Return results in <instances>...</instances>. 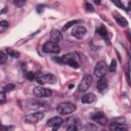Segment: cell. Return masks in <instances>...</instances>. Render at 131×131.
I'll list each match as a JSON object with an SVG mask.
<instances>
[{
  "label": "cell",
  "mask_w": 131,
  "mask_h": 131,
  "mask_svg": "<svg viewBox=\"0 0 131 131\" xmlns=\"http://www.w3.org/2000/svg\"><path fill=\"white\" fill-rule=\"evenodd\" d=\"M35 80L40 85L53 84V83L56 82V77L53 74H50V73H38L36 75V79Z\"/></svg>",
  "instance_id": "cell-1"
},
{
  "label": "cell",
  "mask_w": 131,
  "mask_h": 131,
  "mask_svg": "<svg viewBox=\"0 0 131 131\" xmlns=\"http://www.w3.org/2000/svg\"><path fill=\"white\" fill-rule=\"evenodd\" d=\"M54 60H56L60 63H67L74 69H79V63L76 60V54L75 53H68V54H66L59 58H54Z\"/></svg>",
  "instance_id": "cell-2"
},
{
  "label": "cell",
  "mask_w": 131,
  "mask_h": 131,
  "mask_svg": "<svg viewBox=\"0 0 131 131\" xmlns=\"http://www.w3.org/2000/svg\"><path fill=\"white\" fill-rule=\"evenodd\" d=\"M76 105L72 102H60L56 106V111L60 115H69L76 111Z\"/></svg>",
  "instance_id": "cell-3"
},
{
  "label": "cell",
  "mask_w": 131,
  "mask_h": 131,
  "mask_svg": "<svg viewBox=\"0 0 131 131\" xmlns=\"http://www.w3.org/2000/svg\"><path fill=\"white\" fill-rule=\"evenodd\" d=\"M107 70H108V68H107V66H106V63L104 61H102V60L98 61L96 63V66H95V69H94V75L99 79L103 78L105 76Z\"/></svg>",
  "instance_id": "cell-4"
},
{
  "label": "cell",
  "mask_w": 131,
  "mask_h": 131,
  "mask_svg": "<svg viewBox=\"0 0 131 131\" xmlns=\"http://www.w3.org/2000/svg\"><path fill=\"white\" fill-rule=\"evenodd\" d=\"M91 84H92V76L86 74L83 77V79L81 80V82H80V84L78 86V90L80 92H84V91H86V90L89 89V87L91 86Z\"/></svg>",
  "instance_id": "cell-5"
},
{
  "label": "cell",
  "mask_w": 131,
  "mask_h": 131,
  "mask_svg": "<svg viewBox=\"0 0 131 131\" xmlns=\"http://www.w3.org/2000/svg\"><path fill=\"white\" fill-rule=\"evenodd\" d=\"M33 93L35 96L39 97V98H43V97H49L52 95V91L50 89H47L45 87H42V86H37L34 88L33 90Z\"/></svg>",
  "instance_id": "cell-6"
},
{
  "label": "cell",
  "mask_w": 131,
  "mask_h": 131,
  "mask_svg": "<svg viewBox=\"0 0 131 131\" xmlns=\"http://www.w3.org/2000/svg\"><path fill=\"white\" fill-rule=\"evenodd\" d=\"M43 51L46 53H58L60 51L59 46L57 45V43H54L52 41H47L43 47H42Z\"/></svg>",
  "instance_id": "cell-7"
},
{
  "label": "cell",
  "mask_w": 131,
  "mask_h": 131,
  "mask_svg": "<svg viewBox=\"0 0 131 131\" xmlns=\"http://www.w3.org/2000/svg\"><path fill=\"white\" fill-rule=\"evenodd\" d=\"M44 118V113L42 112H37V113H33V114H29L25 117V121L27 123L30 124H35L37 122H39L40 120H42Z\"/></svg>",
  "instance_id": "cell-8"
},
{
  "label": "cell",
  "mask_w": 131,
  "mask_h": 131,
  "mask_svg": "<svg viewBox=\"0 0 131 131\" xmlns=\"http://www.w3.org/2000/svg\"><path fill=\"white\" fill-rule=\"evenodd\" d=\"M86 32H87V30H86L85 27H83V26H75L73 28V30H72V35L77 39H82L85 36Z\"/></svg>",
  "instance_id": "cell-9"
},
{
  "label": "cell",
  "mask_w": 131,
  "mask_h": 131,
  "mask_svg": "<svg viewBox=\"0 0 131 131\" xmlns=\"http://www.w3.org/2000/svg\"><path fill=\"white\" fill-rule=\"evenodd\" d=\"M62 123H63V121H62V119L60 117H53V118H51V119H49L47 121V126L53 127L52 131H56L61 126Z\"/></svg>",
  "instance_id": "cell-10"
},
{
  "label": "cell",
  "mask_w": 131,
  "mask_h": 131,
  "mask_svg": "<svg viewBox=\"0 0 131 131\" xmlns=\"http://www.w3.org/2000/svg\"><path fill=\"white\" fill-rule=\"evenodd\" d=\"M92 120L96 123H98L99 125H105L107 123V118L105 117V115L102 112H98L92 115Z\"/></svg>",
  "instance_id": "cell-11"
},
{
  "label": "cell",
  "mask_w": 131,
  "mask_h": 131,
  "mask_svg": "<svg viewBox=\"0 0 131 131\" xmlns=\"http://www.w3.org/2000/svg\"><path fill=\"white\" fill-rule=\"evenodd\" d=\"M24 103H25V105H26L28 108H33V110L39 108V107H41V106L44 104L43 102L38 101V100H35V99H29V100H26Z\"/></svg>",
  "instance_id": "cell-12"
},
{
  "label": "cell",
  "mask_w": 131,
  "mask_h": 131,
  "mask_svg": "<svg viewBox=\"0 0 131 131\" xmlns=\"http://www.w3.org/2000/svg\"><path fill=\"white\" fill-rule=\"evenodd\" d=\"M107 86H108L107 80L104 77L103 78H100L98 80V82H97V89H98V91L100 93H104L106 91V89H107Z\"/></svg>",
  "instance_id": "cell-13"
},
{
  "label": "cell",
  "mask_w": 131,
  "mask_h": 131,
  "mask_svg": "<svg viewBox=\"0 0 131 131\" xmlns=\"http://www.w3.org/2000/svg\"><path fill=\"white\" fill-rule=\"evenodd\" d=\"M113 15H114V18H115V20L117 21V24H118L119 26H121V27H127L128 21H127V19H126L124 16H122V15H121L120 13H118V12H114Z\"/></svg>",
  "instance_id": "cell-14"
},
{
  "label": "cell",
  "mask_w": 131,
  "mask_h": 131,
  "mask_svg": "<svg viewBox=\"0 0 131 131\" xmlns=\"http://www.w3.org/2000/svg\"><path fill=\"white\" fill-rule=\"evenodd\" d=\"M50 39L54 43H58L62 39V35L58 30H52L50 33Z\"/></svg>",
  "instance_id": "cell-15"
},
{
  "label": "cell",
  "mask_w": 131,
  "mask_h": 131,
  "mask_svg": "<svg viewBox=\"0 0 131 131\" xmlns=\"http://www.w3.org/2000/svg\"><path fill=\"white\" fill-rule=\"evenodd\" d=\"M96 99V96L94 93H86L82 98H81V101L82 103H92L94 100Z\"/></svg>",
  "instance_id": "cell-16"
},
{
  "label": "cell",
  "mask_w": 131,
  "mask_h": 131,
  "mask_svg": "<svg viewBox=\"0 0 131 131\" xmlns=\"http://www.w3.org/2000/svg\"><path fill=\"white\" fill-rule=\"evenodd\" d=\"M110 129H111V131H126L125 127H123V125H121L120 123H117V122L111 123Z\"/></svg>",
  "instance_id": "cell-17"
},
{
  "label": "cell",
  "mask_w": 131,
  "mask_h": 131,
  "mask_svg": "<svg viewBox=\"0 0 131 131\" xmlns=\"http://www.w3.org/2000/svg\"><path fill=\"white\" fill-rule=\"evenodd\" d=\"M96 32H97L100 36H102L103 38H105V37H107V36H108V32H107V30H106L103 26H100L99 28H97Z\"/></svg>",
  "instance_id": "cell-18"
},
{
  "label": "cell",
  "mask_w": 131,
  "mask_h": 131,
  "mask_svg": "<svg viewBox=\"0 0 131 131\" xmlns=\"http://www.w3.org/2000/svg\"><path fill=\"white\" fill-rule=\"evenodd\" d=\"M6 52H7V54L9 56H11L13 58H18L19 57V52L15 51V50H13L11 48H6Z\"/></svg>",
  "instance_id": "cell-19"
},
{
  "label": "cell",
  "mask_w": 131,
  "mask_h": 131,
  "mask_svg": "<svg viewBox=\"0 0 131 131\" xmlns=\"http://www.w3.org/2000/svg\"><path fill=\"white\" fill-rule=\"evenodd\" d=\"M80 23V20H78V19H75V20H71V21H69V23H67L63 27H62V30L63 31H66V30H68L70 27H72V26H74V25H77V24H79Z\"/></svg>",
  "instance_id": "cell-20"
},
{
  "label": "cell",
  "mask_w": 131,
  "mask_h": 131,
  "mask_svg": "<svg viewBox=\"0 0 131 131\" xmlns=\"http://www.w3.org/2000/svg\"><path fill=\"white\" fill-rule=\"evenodd\" d=\"M116 69H117V61H116L115 59H112L111 64H110V67H108V71H110V72H115Z\"/></svg>",
  "instance_id": "cell-21"
},
{
  "label": "cell",
  "mask_w": 131,
  "mask_h": 131,
  "mask_svg": "<svg viewBox=\"0 0 131 131\" xmlns=\"http://www.w3.org/2000/svg\"><path fill=\"white\" fill-rule=\"evenodd\" d=\"M14 89V85L13 84H7V85H5L4 87H3V89L2 90H4L5 92H9V91H11V90H13Z\"/></svg>",
  "instance_id": "cell-22"
},
{
  "label": "cell",
  "mask_w": 131,
  "mask_h": 131,
  "mask_svg": "<svg viewBox=\"0 0 131 131\" xmlns=\"http://www.w3.org/2000/svg\"><path fill=\"white\" fill-rule=\"evenodd\" d=\"M25 76H26V78L29 79V80H34V79H36V75H35L34 73H32V72H28V73H26Z\"/></svg>",
  "instance_id": "cell-23"
},
{
  "label": "cell",
  "mask_w": 131,
  "mask_h": 131,
  "mask_svg": "<svg viewBox=\"0 0 131 131\" xmlns=\"http://www.w3.org/2000/svg\"><path fill=\"white\" fill-rule=\"evenodd\" d=\"M6 57H7L6 54H5L3 51H1V52H0V63H1V64H3V63L5 62Z\"/></svg>",
  "instance_id": "cell-24"
},
{
  "label": "cell",
  "mask_w": 131,
  "mask_h": 131,
  "mask_svg": "<svg viewBox=\"0 0 131 131\" xmlns=\"http://www.w3.org/2000/svg\"><path fill=\"white\" fill-rule=\"evenodd\" d=\"M126 77H127L128 84L131 85V82H130V70H129V63H128L127 67H126Z\"/></svg>",
  "instance_id": "cell-25"
},
{
  "label": "cell",
  "mask_w": 131,
  "mask_h": 131,
  "mask_svg": "<svg viewBox=\"0 0 131 131\" xmlns=\"http://www.w3.org/2000/svg\"><path fill=\"white\" fill-rule=\"evenodd\" d=\"M112 2H113V3L115 4V5L119 6L120 8H122V9H126V8H125V6H124V4H123V3H121L120 1H118V0H113Z\"/></svg>",
  "instance_id": "cell-26"
},
{
  "label": "cell",
  "mask_w": 131,
  "mask_h": 131,
  "mask_svg": "<svg viewBox=\"0 0 131 131\" xmlns=\"http://www.w3.org/2000/svg\"><path fill=\"white\" fill-rule=\"evenodd\" d=\"M14 4H15L16 6H18V7H20V6H23V5L26 4V1H25V0H15V1H14Z\"/></svg>",
  "instance_id": "cell-27"
},
{
  "label": "cell",
  "mask_w": 131,
  "mask_h": 131,
  "mask_svg": "<svg viewBox=\"0 0 131 131\" xmlns=\"http://www.w3.org/2000/svg\"><path fill=\"white\" fill-rule=\"evenodd\" d=\"M85 7H86V10L87 11H90V12H93L94 11V8H93V6L90 3H86L85 4Z\"/></svg>",
  "instance_id": "cell-28"
},
{
  "label": "cell",
  "mask_w": 131,
  "mask_h": 131,
  "mask_svg": "<svg viewBox=\"0 0 131 131\" xmlns=\"http://www.w3.org/2000/svg\"><path fill=\"white\" fill-rule=\"evenodd\" d=\"M13 126H2V131H13Z\"/></svg>",
  "instance_id": "cell-29"
},
{
  "label": "cell",
  "mask_w": 131,
  "mask_h": 131,
  "mask_svg": "<svg viewBox=\"0 0 131 131\" xmlns=\"http://www.w3.org/2000/svg\"><path fill=\"white\" fill-rule=\"evenodd\" d=\"M4 102H5V91L2 90L1 91V100H0V103L3 104Z\"/></svg>",
  "instance_id": "cell-30"
},
{
  "label": "cell",
  "mask_w": 131,
  "mask_h": 131,
  "mask_svg": "<svg viewBox=\"0 0 131 131\" xmlns=\"http://www.w3.org/2000/svg\"><path fill=\"white\" fill-rule=\"evenodd\" d=\"M67 131H78V129L76 125H72V126H68Z\"/></svg>",
  "instance_id": "cell-31"
},
{
  "label": "cell",
  "mask_w": 131,
  "mask_h": 131,
  "mask_svg": "<svg viewBox=\"0 0 131 131\" xmlns=\"http://www.w3.org/2000/svg\"><path fill=\"white\" fill-rule=\"evenodd\" d=\"M0 26L1 27H8L9 26V23L7 20H1L0 21Z\"/></svg>",
  "instance_id": "cell-32"
},
{
  "label": "cell",
  "mask_w": 131,
  "mask_h": 131,
  "mask_svg": "<svg viewBox=\"0 0 131 131\" xmlns=\"http://www.w3.org/2000/svg\"><path fill=\"white\" fill-rule=\"evenodd\" d=\"M127 37H128L129 42H130V45H131V34H130V33H128V32H127Z\"/></svg>",
  "instance_id": "cell-33"
},
{
  "label": "cell",
  "mask_w": 131,
  "mask_h": 131,
  "mask_svg": "<svg viewBox=\"0 0 131 131\" xmlns=\"http://www.w3.org/2000/svg\"><path fill=\"white\" fill-rule=\"evenodd\" d=\"M128 9H131V1L128 3Z\"/></svg>",
  "instance_id": "cell-34"
},
{
  "label": "cell",
  "mask_w": 131,
  "mask_h": 131,
  "mask_svg": "<svg viewBox=\"0 0 131 131\" xmlns=\"http://www.w3.org/2000/svg\"><path fill=\"white\" fill-rule=\"evenodd\" d=\"M101 131H106V130H101Z\"/></svg>",
  "instance_id": "cell-35"
}]
</instances>
